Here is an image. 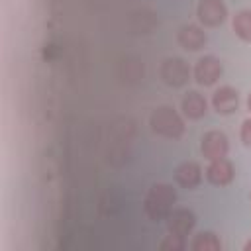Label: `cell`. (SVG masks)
Here are the masks:
<instances>
[{
  "mask_svg": "<svg viewBox=\"0 0 251 251\" xmlns=\"http://www.w3.org/2000/svg\"><path fill=\"white\" fill-rule=\"evenodd\" d=\"M151 127H153L155 133H159L163 137H173V139L180 137L182 131H184L182 120L169 106H161V108H157L153 112V116H151Z\"/></svg>",
  "mask_w": 251,
  "mask_h": 251,
  "instance_id": "obj_2",
  "label": "cell"
},
{
  "mask_svg": "<svg viewBox=\"0 0 251 251\" xmlns=\"http://www.w3.org/2000/svg\"><path fill=\"white\" fill-rule=\"evenodd\" d=\"M206 178L216 186H226L233 180V165L226 157L210 161V165L206 169Z\"/></svg>",
  "mask_w": 251,
  "mask_h": 251,
  "instance_id": "obj_7",
  "label": "cell"
},
{
  "mask_svg": "<svg viewBox=\"0 0 251 251\" xmlns=\"http://www.w3.org/2000/svg\"><path fill=\"white\" fill-rule=\"evenodd\" d=\"M241 141L245 147H251V118L241 124Z\"/></svg>",
  "mask_w": 251,
  "mask_h": 251,
  "instance_id": "obj_16",
  "label": "cell"
},
{
  "mask_svg": "<svg viewBox=\"0 0 251 251\" xmlns=\"http://www.w3.org/2000/svg\"><path fill=\"white\" fill-rule=\"evenodd\" d=\"M178 43L186 51H198L206 43V31H202V27L192 25V24L182 25L178 29Z\"/></svg>",
  "mask_w": 251,
  "mask_h": 251,
  "instance_id": "obj_11",
  "label": "cell"
},
{
  "mask_svg": "<svg viewBox=\"0 0 251 251\" xmlns=\"http://www.w3.org/2000/svg\"><path fill=\"white\" fill-rule=\"evenodd\" d=\"M212 106L218 114H233L239 106L237 90L231 86H220L212 96Z\"/></svg>",
  "mask_w": 251,
  "mask_h": 251,
  "instance_id": "obj_9",
  "label": "cell"
},
{
  "mask_svg": "<svg viewBox=\"0 0 251 251\" xmlns=\"http://www.w3.org/2000/svg\"><path fill=\"white\" fill-rule=\"evenodd\" d=\"M190 249L192 251H220L222 241L212 231H200V233L194 235V239L190 243Z\"/></svg>",
  "mask_w": 251,
  "mask_h": 251,
  "instance_id": "obj_13",
  "label": "cell"
},
{
  "mask_svg": "<svg viewBox=\"0 0 251 251\" xmlns=\"http://www.w3.org/2000/svg\"><path fill=\"white\" fill-rule=\"evenodd\" d=\"M182 112L190 118V120H198L206 114V100L202 94H198L196 90H190L184 98H182Z\"/></svg>",
  "mask_w": 251,
  "mask_h": 251,
  "instance_id": "obj_12",
  "label": "cell"
},
{
  "mask_svg": "<svg viewBox=\"0 0 251 251\" xmlns=\"http://www.w3.org/2000/svg\"><path fill=\"white\" fill-rule=\"evenodd\" d=\"M182 235H176V233H171L167 235V239L161 243V249L163 251H180L182 249Z\"/></svg>",
  "mask_w": 251,
  "mask_h": 251,
  "instance_id": "obj_15",
  "label": "cell"
},
{
  "mask_svg": "<svg viewBox=\"0 0 251 251\" xmlns=\"http://www.w3.org/2000/svg\"><path fill=\"white\" fill-rule=\"evenodd\" d=\"M222 73H224L222 63L212 55H206V57L198 59V63L194 67V78L202 86H212L222 76Z\"/></svg>",
  "mask_w": 251,
  "mask_h": 251,
  "instance_id": "obj_4",
  "label": "cell"
},
{
  "mask_svg": "<svg viewBox=\"0 0 251 251\" xmlns=\"http://www.w3.org/2000/svg\"><path fill=\"white\" fill-rule=\"evenodd\" d=\"M175 200H176V194L169 184H155L147 192L145 212L149 214L151 220H163L173 212Z\"/></svg>",
  "mask_w": 251,
  "mask_h": 251,
  "instance_id": "obj_1",
  "label": "cell"
},
{
  "mask_svg": "<svg viewBox=\"0 0 251 251\" xmlns=\"http://www.w3.org/2000/svg\"><path fill=\"white\" fill-rule=\"evenodd\" d=\"M227 16L226 4L222 0H200L198 4V20L208 25V27H216L220 25Z\"/></svg>",
  "mask_w": 251,
  "mask_h": 251,
  "instance_id": "obj_6",
  "label": "cell"
},
{
  "mask_svg": "<svg viewBox=\"0 0 251 251\" xmlns=\"http://www.w3.org/2000/svg\"><path fill=\"white\" fill-rule=\"evenodd\" d=\"M167 226H169V231L171 233H176V235H188L196 224V218L190 210L186 208H178V210H173L169 216H167Z\"/></svg>",
  "mask_w": 251,
  "mask_h": 251,
  "instance_id": "obj_8",
  "label": "cell"
},
{
  "mask_svg": "<svg viewBox=\"0 0 251 251\" xmlns=\"http://www.w3.org/2000/svg\"><path fill=\"white\" fill-rule=\"evenodd\" d=\"M247 108H249V112H251V94H249V98H247Z\"/></svg>",
  "mask_w": 251,
  "mask_h": 251,
  "instance_id": "obj_18",
  "label": "cell"
},
{
  "mask_svg": "<svg viewBox=\"0 0 251 251\" xmlns=\"http://www.w3.org/2000/svg\"><path fill=\"white\" fill-rule=\"evenodd\" d=\"M233 31L243 41H251V10H241L233 16Z\"/></svg>",
  "mask_w": 251,
  "mask_h": 251,
  "instance_id": "obj_14",
  "label": "cell"
},
{
  "mask_svg": "<svg viewBox=\"0 0 251 251\" xmlns=\"http://www.w3.org/2000/svg\"><path fill=\"white\" fill-rule=\"evenodd\" d=\"M245 251H251V239L245 243Z\"/></svg>",
  "mask_w": 251,
  "mask_h": 251,
  "instance_id": "obj_17",
  "label": "cell"
},
{
  "mask_svg": "<svg viewBox=\"0 0 251 251\" xmlns=\"http://www.w3.org/2000/svg\"><path fill=\"white\" fill-rule=\"evenodd\" d=\"M188 65L178 59V57H171V59H165L163 61V67H161V78L169 84V86H182L186 80H188Z\"/></svg>",
  "mask_w": 251,
  "mask_h": 251,
  "instance_id": "obj_5",
  "label": "cell"
},
{
  "mask_svg": "<svg viewBox=\"0 0 251 251\" xmlns=\"http://www.w3.org/2000/svg\"><path fill=\"white\" fill-rule=\"evenodd\" d=\"M175 178L182 188H196L202 180V169L198 163L194 161H186L182 165L176 167L175 171Z\"/></svg>",
  "mask_w": 251,
  "mask_h": 251,
  "instance_id": "obj_10",
  "label": "cell"
},
{
  "mask_svg": "<svg viewBox=\"0 0 251 251\" xmlns=\"http://www.w3.org/2000/svg\"><path fill=\"white\" fill-rule=\"evenodd\" d=\"M200 149H202V155L208 161H216V159H222V157L227 155L229 143H227L226 133H222L218 129H212V131L204 133L202 143H200Z\"/></svg>",
  "mask_w": 251,
  "mask_h": 251,
  "instance_id": "obj_3",
  "label": "cell"
}]
</instances>
